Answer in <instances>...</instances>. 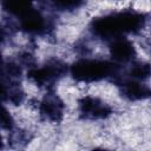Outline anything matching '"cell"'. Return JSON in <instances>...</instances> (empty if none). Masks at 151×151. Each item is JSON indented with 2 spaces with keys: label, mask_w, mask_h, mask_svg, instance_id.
I'll use <instances>...</instances> for the list:
<instances>
[{
  "label": "cell",
  "mask_w": 151,
  "mask_h": 151,
  "mask_svg": "<svg viewBox=\"0 0 151 151\" xmlns=\"http://www.w3.org/2000/svg\"><path fill=\"white\" fill-rule=\"evenodd\" d=\"M145 19L142 13L134 11H123L106 14L91 21V32L101 38L113 40L129 33H137L144 26Z\"/></svg>",
  "instance_id": "1"
},
{
  "label": "cell",
  "mask_w": 151,
  "mask_h": 151,
  "mask_svg": "<svg viewBox=\"0 0 151 151\" xmlns=\"http://www.w3.org/2000/svg\"><path fill=\"white\" fill-rule=\"evenodd\" d=\"M70 72L73 79L81 83H94L110 77H118V68L116 64L98 59L77 60L72 64Z\"/></svg>",
  "instance_id": "2"
},
{
  "label": "cell",
  "mask_w": 151,
  "mask_h": 151,
  "mask_svg": "<svg viewBox=\"0 0 151 151\" xmlns=\"http://www.w3.org/2000/svg\"><path fill=\"white\" fill-rule=\"evenodd\" d=\"M66 72V65L59 60H51L42 67H31L27 77L38 86H50L54 84Z\"/></svg>",
  "instance_id": "3"
},
{
  "label": "cell",
  "mask_w": 151,
  "mask_h": 151,
  "mask_svg": "<svg viewBox=\"0 0 151 151\" xmlns=\"http://www.w3.org/2000/svg\"><path fill=\"white\" fill-rule=\"evenodd\" d=\"M79 113L84 119L98 120L110 117L112 114V109L103 100L86 96L79 100Z\"/></svg>",
  "instance_id": "4"
},
{
  "label": "cell",
  "mask_w": 151,
  "mask_h": 151,
  "mask_svg": "<svg viewBox=\"0 0 151 151\" xmlns=\"http://www.w3.org/2000/svg\"><path fill=\"white\" fill-rule=\"evenodd\" d=\"M65 105L63 100L54 93H47L39 104L40 114L50 122H60L64 116Z\"/></svg>",
  "instance_id": "5"
},
{
  "label": "cell",
  "mask_w": 151,
  "mask_h": 151,
  "mask_svg": "<svg viewBox=\"0 0 151 151\" xmlns=\"http://www.w3.org/2000/svg\"><path fill=\"white\" fill-rule=\"evenodd\" d=\"M118 86L120 94L131 101L144 100L151 97V88L139 80H134L130 78L120 83L118 81Z\"/></svg>",
  "instance_id": "6"
},
{
  "label": "cell",
  "mask_w": 151,
  "mask_h": 151,
  "mask_svg": "<svg viewBox=\"0 0 151 151\" xmlns=\"http://www.w3.org/2000/svg\"><path fill=\"white\" fill-rule=\"evenodd\" d=\"M110 54L116 63H129L134 59L137 53L133 44L129 39L119 37L111 40Z\"/></svg>",
  "instance_id": "7"
},
{
  "label": "cell",
  "mask_w": 151,
  "mask_h": 151,
  "mask_svg": "<svg viewBox=\"0 0 151 151\" xmlns=\"http://www.w3.org/2000/svg\"><path fill=\"white\" fill-rule=\"evenodd\" d=\"M20 20V28L29 34H41L47 28V22L44 15L34 9L31 8L28 12H26L22 17L19 18Z\"/></svg>",
  "instance_id": "8"
},
{
  "label": "cell",
  "mask_w": 151,
  "mask_h": 151,
  "mask_svg": "<svg viewBox=\"0 0 151 151\" xmlns=\"http://www.w3.org/2000/svg\"><path fill=\"white\" fill-rule=\"evenodd\" d=\"M32 1L33 0H2V7L6 12L15 15L19 19L31 8H33Z\"/></svg>",
  "instance_id": "9"
},
{
  "label": "cell",
  "mask_w": 151,
  "mask_h": 151,
  "mask_svg": "<svg viewBox=\"0 0 151 151\" xmlns=\"http://www.w3.org/2000/svg\"><path fill=\"white\" fill-rule=\"evenodd\" d=\"M129 76L131 79L144 81L151 78V65L145 61H137L131 66Z\"/></svg>",
  "instance_id": "10"
},
{
  "label": "cell",
  "mask_w": 151,
  "mask_h": 151,
  "mask_svg": "<svg viewBox=\"0 0 151 151\" xmlns=\"http://www.w3.org/2000/svg\"><path fill=\"white\" fill-rule=\"evenodd\" d=\"M52 4L60 11H72L79 8L84 4V0H52Z\"/></svg>",
  "instance_id": "11"
},
{
  "label": "cell",
  "mask_w": 151,
  "mask_h": 151,
  "mask_svg": "<svg viewBox=\"0 0 151 151\" xmlns=\"http://www.w3.org/2000/svg\"><path fill=\"white\" fill-rule=\"evenodd\" d=\"M1 125H2V129H6V130H11L12 126H13V119L11 117V114L8 113V111L4 107L2 109V114H1Z\"/></svg>",
  "instance_id": "12"
}]
</instances>
